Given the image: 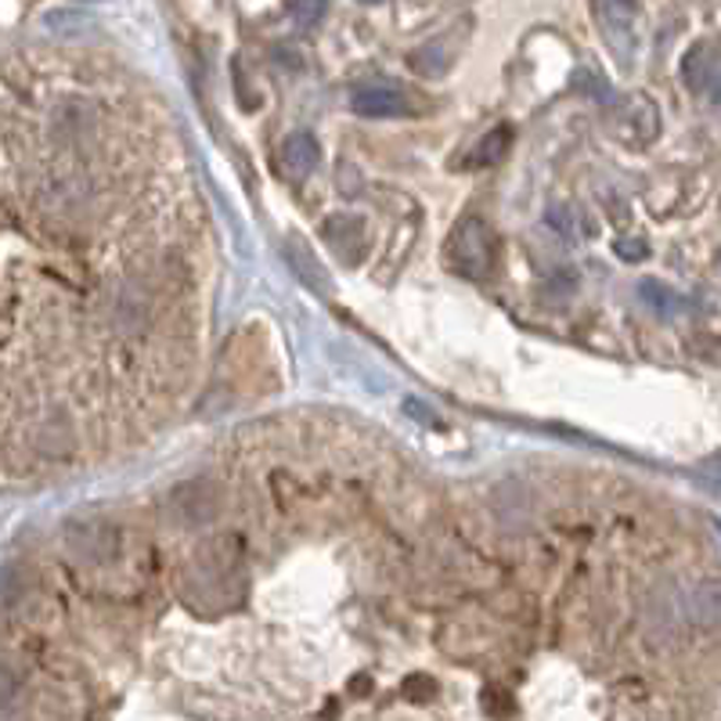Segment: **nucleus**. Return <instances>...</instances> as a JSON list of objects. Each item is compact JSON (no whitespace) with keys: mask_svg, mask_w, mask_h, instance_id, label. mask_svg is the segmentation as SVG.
Wrapping results in <instances>:
<instances>
[{"mask_svg":"<svg viewBox=\"0 0 721 721\" xmlns=\"http://www.w3.org/2000/svg\"><path fill=\"white\" fill-rule=\"evenodd\" d=\"M113 108L58 51L0 55V469L72 465L102 440L127 340L166 285L108 274Z\"/></svg>","mask_w":721,"mask_h":721,"instance_id":"nucleus-1","label":"nucleus"},{"mask_svg":"<svg viewBox=\"0 0 721 721\" xmlns=\"http://www.w3.org/2000/svg\"><path fill=\"white\" fill-rule=\"evenodd\" d=\"M221 505H224L221 487L210 484V480H191V484L174 487V495H170V509L177 520H185V523L213 520V516L221 512Z\"/></svg>","mask_w":721,"mask_h":721,"instance_id":"nucleus-3","label":"nucleus"},{"mask_svg":"<svg viewBox=\"0 0 721 721\" xmlns=\"http://www.w3.org/2000/svg\"><path fill=\"white\" fill-rule=\"evenodd\" d=\"M365 4H382V0H365Z\"/></svg>","mask_w":721,"mask_h":721,"instance_id":"nucleus-13","label":"nucleus"},{"mask_svg":"<svg viewBox=\"0 0 721 721\" xmlns=\"http://www.w3.org/2000/svg\"><path fill=\"white\" fill-rule=\"evenodd\" d=\"M451 66V55L444 51V44H429V47H418L412 55V69L418 76H444Z\"/></svg>","mask_w":721,"mask_h":721,"instance_id":"nucleus-8","label":"nucleus"},{"mask_svg":"<svg viewBox=\"0 0 721 721\" xmlns=\"http://www.w3.org/2000/svg\"><path fill=\"white\" fill-rule=\"evenodd\" d=\"M512 149V127L501 123L495 130H487L484 138H480V144L473 149V155H469V163L473 166H495L505 159V152Z\"/></svg>","mask_w":721,"mask_h":721,"instance_id":"nucleus-6","label":"nucleus"},{"mask_svg":"<svg viewBox=\"0 0 721 721\" xmlns=\"http://www.w3.org/2000/svg\"><path fill=\"white\" fill-rule=\"evenodd\" d=\"M293 15L296 22H304V26H315L324 15V0H293Z\"/></svg>","mask_w":721,"mask_h":721,"instance_id":"nucleus-10","label":"nucleus"},{"mask_svg":"<svg viewBox=\"0 0 721 721\" xmlns=\"http://www.w3.org/2000/svg\"><path fill=\"white\" fill-rule=\"evenodd\" d=\"M448 252H451V268L459 271L462 279L484 282V279H490V271H495V260H498L495 232H490L487 221H476V216H469V221L459 224V232L451 235Z\"/></svg>","mask_w":721,"mask_h":721,"instance_id":"nucleus-2","label":"nucleus"},{"mask_svg":"<svg viewBox=\"0 0 721 721\" xmlns=\"http://www.w3.org/2000/svg\"><path fill=\"white\" fill-rule=\"evenodd\" d=\"M617 252L624 260H642L646 257V243H617Z\"/></svg>","mask_w":721,"mask_h":721,"instance_id":"nucleus-11","label":"nucleus"},{"mask_svg":"<svg viewBox=\"0 0 721 721\" xmlns=\"http://www.w3.org/2000/svg\"><path fill=\"white\" fill-rule=\"evenodd\" d=\"M351 108L368 119H390V116H404L412 105H407V94L390 87V83H368V87H357L351 94Z\"/></svg>","mask_w":721,"mask_h":721,"instance_id":"nucleus-4","label":"nucleus"},{"mask_svg":"<svg viewBox=\"0 0 721 721\" xmlns=\"http://www.w3.org/2000/svg\"><path fill=\"white\" fill-rule=\"evenodd\" d=\"M639 296H642L653 310H660V315H675V310H682V304H685L678 293H671L664 282H653V279H646V282L639 285Z\"/></svg>","mask_w":721,"mask_h":721,"instance_id":"nucleus-9","label":"nucleus"},{"mask_svg":"<svg viewBox=\"0 0 721 721\" xmlns=\"http://www.w3.org/2000/svg\"><path fill=\"white\" fill-rule=\"evenodd\" d=\"M318 159H321V144H318L315 134L299 130V134L285 138V144H282V166H285L288 177H307L318 166Z\"/></svg>","mask_w":721,"mask_h":721,"instance_id":"nucleus-5","label":"nucleus"},{"mask_svg":"<svg viewBox=\"0 0 721 721\" xmlns=\"http://www.w3.org/2000/svg\"><path fill=\"white\" fill-rule=\"evenodd\" d=\"M324 238H329V246H335L340 252H346V257H357L361 249H365V227H361V221H351V216H335V221H329V227H324Z\"/></svg>","mask_w":721,"mask_h":721,"instance_id":"nucleus-7","label":"nucleus"},{"mask_svg":"<svg viewBox=\"0 0 721 721\" xmlns=\"http://www.w3.org/2000/svg\"><path fill=\"white\" fill-rule=\"evenodd\" d=\"M700 473H707V476H711L714 484L721 487V459H707V462L700 465Z\"/></svg>","mask_w":721,"mask_h":721,"instance_id":"nucleus-12","label":"nucleus"}]
</instances>
